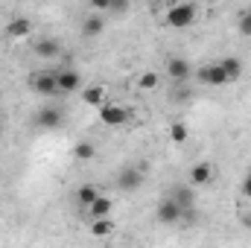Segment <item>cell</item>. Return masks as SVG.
<instances>
[{"mask_svg": "<svg viewBox=\"0 0 251 248\" xmlns=\"http://www.w3.org/2000/svg\"><path fill=\"white\" fill-rule=\"evenodd\" d=\"M196 15H199V9L187 3V0H178V3H173L167 12H164V21H167V26H173V29H187L190 24L196 21Z\"/></svg>", "mask_w": 251, "mask_h": 248, "instance_id": "cell-1", "label": "cell"}, {"mask_svg": "<svg viewBox=\"0 0 251 248\" xmlns=\"http://www.w3.org/2000/svg\"><path fill=\"white\" fill-rule=\"evenodd\" d=\"M196 79L207 88H222V85H231V76L225 73L222 62H210V64H201L196 70Z\"/></svg>", "mask_w": 251, "mask_h": 248, "instance_id": "cell-2", "label": "cell"}, {"mask_svg": "<svg viewBox=\"0 0 251 248\" xmlns=\"http://www.w3.org/2000/svg\"><path fill=\"white\" fill-rule=\"evenodd\" d=\"M29 88H32L38 97H47V99L62 97V91H59V85H56V70H44V73L29 76Z\"/></svg>", "mask_w": 251, "mask_h": 248, "instance_id": "cell-3", "label": "cell"}, {"mask_svg": "<svg viewBox=\"0 0 251 248\" xmlns=\"http://www.w3.org/2000/svg\"><path fill=\"white\" fill-rule=\"evenodd\" d=\"M97 111H100V120H102V125H111V128L126 125L128 120H131V111H128L126 105H117V102H102Z\"/></svg>", "mask_w": 251, "mask_h": 248, "instance_id": "cell-4", "label": "cell"}, {"mask_svg": "<svg viewBox=\"0 0 251 248\" xmlns=\"http://www.w3.org/2000/svg\"><path fill=\"white\" fill-rule=\"evenodd\" d=\"M181 213H184V207H181L173 196H164V198L158 201V210H155V216H158L161 225H178V222H181Z\"/></svg>", "mask_w": 251, "mask_h": 248, "instance_id": "cell-5", "label": "cell"}, {"mask_svg": "<svg viewBox=\"0 0 251 248\" xmlns=\"http://www.w3.org/2000/svg\"><path fill=\"white\" fill-rule=\"evenodd\" d=\"M64 120H67V117H64L62 105H44V108H38V114H35V123L41 125V128H50V131L62 128Z\"/></svg>", "mask_w": 251, "mask_h": 248, "instance_id": "cell-6", "label": "cell"}, {"mask_svg": "<svg viewBox=\"0 0 251 248\" xmlns=\"http://www.w3.org/2000/svg\"><path fill=\"white\" fill-rule=\"evenodd\" d=\"M143 178H146L143 167H126V170H120V175H117V187L123 193H134V190L143 187Z\"/></svg>", "mask_w": 251, "mask_h": 248, "instance_id": "cell-7", "label": "cell"}, {"mask_svg": "<svg viewBox=\"0 0 251 248\" xmlns=\"http://www.w3.org/2000/svg\"><path fill=\"white\" fill-rule=\"evenodd\" d=\"M3 35H6L9 41H24V38H29V35H32V21L18 15V18H12V21L6 24Z\"/></svg>", "mask_w": 251, "mask_h": 248, "instance_id": "cell-8", "label": "cell"}, {"mask_svg": "<svg viewBox=\"0 0 251 248\" xmlns=\"http://www.w3.org/2000/svg\"><path fill=\"white\" fill-rule=\"evenodd\" d=\"M56 85L62 94H76L82 88V76L73 67H62V70H56Z\"/></svg>", "mask_w": 251, "mask_h": 248, "instance_id": "cell-9", "label": "cell"}, {"mask_svg": "<svg viewBox=\"0 0 251 248\" xmlns=\"http://www.w3.org/2000/svg\"><path fill=\"white\" fill-rule=\"evenodd\" d=\"M190 62L187 59H181V56H173L170 62H167V76L173 79V82H187L190 79Z\"/></svg>", "mask_w": 251, "mask_h": 248, "instance_id": "cell-10", "label": "cell"}, {"mask_svg": "<svg viewBox=\"0 0 251 248\" xmlns=\"http://www.w3.org/2000/svg\"><path fill=\"white\" fill-rule=\"evenodd\" d=\"M210 181H213V167H210V164L199 161V164L190 167V184L193 187H207Z\"/></svg>", "mask_w": 251, "mask_h": 248, "instance_id": "cell-11", "label": "cell"}, {"mask_svg": "<svg viewBox=\"0 0 251 248\" xmlns=\"http://www.w3.org/2000/svg\"><path fill=\"white\" fill-rule=\"evenodd\" d=\"M105 32V15L102 12H94V15H88L85 21H82V35L85 38H97V35H102Z\"/></svg>", "mask_w": 251, "mask_h": 248, "instance_id": "cell-12", "label": "cell"}, {"mask_svg": "<svg viewBox=\"0 0 251 248\" xmlns=\"http://www.w3.org/2000/svg\"><path fill=\"white\" fill-rule=\"evenodd\" d=\"M32 50H35V56H41V59H59V56H62V44H59L56 38H38Z\"/></svg>", "mask_w": 251, "mask_h": 248, "instance_id": "cell-13", "label": "cell"}, {"mask_svg": "<svg viewBox=\"0 0 251 248\" xmlns=\"http://www.w3.org/2000/svg\"><path fill=\"white\" fill-rule=\"evenodd\" d=\"M82 102L91 105V108H100V105L105 102V88H102V85H88V88H82Z\"/></svg>", "mask_w": 251, "mask_h": 248, "instance_id": "cell-14", "label": "cell"}, {"mask_svg": "<svg viewBox=\"0 0 251 248\" xmlns=\"http://www.w3.org/2000/svg\"><path fill=\"white\" fill-rule=\"evenodd\" d=\"M111 210H114V201H111V198H105V196H97V198L88 204V213H91V219L111 216Z\"/></svg>", "mask_w": 251, "mask_h": 248, "instance_id": "cell-15", "label": "cell"}, {"mask_svg": "<svg viewBox=\"0 0 251 248\" xmlns=\"http://www.w3.org/2000/svg\"><path fill=\"white\" fill-rule=\"evenodd\" d=\"M181 207H193L196 204V187L193 184H181V187H173V193H170Z\"/></svg>", "mask_w": 251, "mask_h": 248, "instance_id": "cell-16", "label": "cell"}, {"mask_svg": "<svg viewBox=\"0 0 251 248\" xmlns=\"http://www.w3.org/2000/svg\"><path fill=\"white\" fill-rule=\"evenodd\" d=\"M94 155H97V146H94L91 140H79V143L73 146V158H76V161H94Z\"/></svg>", "mask_w": 251, "mask_h": 248, "instance_id": "cell-17", "label": "cell"}, {"mask_svg": "<svg viewBox=\"0 0 251 248\" xmlns=\"http://www.w3.org/2000/svg\"><path fill=\"white\" fill-rule=\"evenodd\" d=\"M222 67H225V73L231 76V82H237L240 76H243V62L237 59V56H225V59H219Z\"/></svg>", "mask_w": 251, "mask_h": 248, "instance_id": "cell-18", "label": "cell"}, {"mask_svg": "<svg viewBox=\"0 0 251 248\" xmlns=\"http://www.w3.org/2000/svg\"><path fill=\"white\" fill-rule=\"evenodd\" d=\"M91 234H94V237H108V234H114V222H111V216L94 219V225H91Z\"/></svg>", "mask_w": 251, "mask_h": 248, "instance_id": "cell-19", "label": "cell"}, {"mask_svg": "<svg viewBox=\"0 0 251 248\" xmlns=\"http://www.w3.org/2000/svg\"><path fill=\"white\" fill-rule=\"evenodd\" d=\"M161 85V76L155 73V70H146V73H140V79H137V88L140 91H155Z\"/></svg>", "mask_w": 251, "mask_h": 248, "instance_id": "cell-20", "label": "cell"}, {"mask_svg": "<svg viewBox=\"0 0 251 248\" xmlns=\"http://www.w3.org/2000/svg\"><path fill=\"white\" fill-rule=\"evenodd\" d=\"M97 196H100V190H97V187H91V184H82L79 190H76V201H79L82 207H88Z\"/></svg>", "mask_w": 251, "mask_h": 248, "instance_id": "cell-21", "label": "cell"}, {"mask_svg": "<svg viewBox=\"0 0 251 248\" xmlns=\"http://www.w3.org/2000/svg\"><path fill=\"white\" fill-rule=\"evenodd\" d=\"M187 137H190V128L184 123L170 125V140H173V143H187Z\"/></svg>", "mask_w": 251, "mask_h": 248, "instance_id": "cell-22", "label": "cell"}, {"mask_svg": "<svg viewBox=\"0 0 251 248\" xmlns=\"http://www.w3.org/2000/svg\"><path fill=\"white\" fill-rule=\"evenodd\" d=\"M237 29H240V35H243V38H251V9H246V12L240 15Z\"/></svg>", "mask_w": 251, "mask_h": 248, "instance_id": "cell-23", "label": "cell"}, {"mask_svg": "<svg viewBox=\"0 0 251 248\" xmlns=\"http://www.w3.org/2000/svg\"><path fill=\"white\" fill-rule=\"evenodd\" d=\"M91 9L105 15V12H111V0H91Z\"/></svg>", "mask_w": 251, "mask_h": 248, "instance_id": "cell-24", "label": "cell"}, {"mask_svg": "<svg viewBox=\"0 0 251 248\" xmlns=\"http://www.w3.org/2000/svg\"><path fill=\"white\" fill-rule=\"evenodd\" d=\"M131 0H111V12H126Z\"/></svg>", "mask_w": 251, "mask_h": 248, "instance_id": "cell-25", "label": "cell"}, {"mask_svg": "<svg viewBox=\"0 0 251 248\" xmlns=\"http://www.w3.org/2000/svg\"><path fill=\"white\" fill-rule=\"evenodd\" d=\"M243 196H246V198H251V173L243 178Z\"/></svg>", "mask_w": 251, "mask_h": 248, "instance_id": "cell-26", "label": "cell"}]
</instances>
